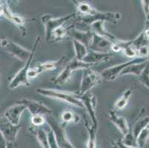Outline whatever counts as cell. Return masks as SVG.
Returning a JSON list of instances; mask_svg holds the SVG:
<instances>
[{
	"mask_svg": "<svg viewBox=\"0 0 149 148\" xmlns=\"http://www.w3.org/2000/svg\"><path fill=\"white\" fill-rule=\"evenodd\" d=\"M77 6L79 19L82 24L90 25L97 21L110 22L116 23L121 18V14L113 12H102L91 6L88 3L79 1H73Z\"/></svg>",
	"mask_w": 149,
	"mask_h": 148,
	"instance_id": "obj_1",
	"label": "cell"
},
{
	"mask_svg": "<svg viewBox=\"0 0 149 148\" xmlns=\"http://www.w3.org/2000/svg\"><path fill=\"white\" fill-rule=\"evenodd\" d=\"M36 92L43 96L55 99L59 101H64L71 106H75L77 108L85 109L83 103L79 99V95L77 93L48 88H37Z\"/></svg>",
	"mask_w": 149,
	"mask_h": 148,
	"instance_id": "obj_2",
	"label": "cell"
},
{
	"mask_svg": "<svg viewBox=\"0 0 149 148\" xmlns=\"http://www.w3.org/2000/svg\"><path fill=\"white\" fill-rule=\"evenodd\" d=\"M40 40H41L40 36H37L36 41H35L34 44L33 46V48L31 50L32 54H31L30 59L25 62V65L23 66L22 68H21V70L15 75V76L10 81V83L8 85L9 89L14 90L18 88V87L21 86V85H25L27 87L30 85V80L28 79V72L30 70V65H31V62L33 60L36 49H37L38 46L40 44Z\"/></svg>",
	"mask_w": 149,
	"mask_h": 148,
	"instance_id": "obj_3",
	"label": "cell"
},
{
	"mask_svg": "<svg viewBox=\"0 0 149 148\" xmlns=\"http://www.w3.org/2000/svg\"><path fill=\"white\" fill-rule=\"evenodd\" d=\"M46 121L50 128L54 131L56 141L59 148H75L70 143L65 131V124H60L53 116H46Z\"/></svg>",
	"mask_w": 149,
	"mask_h": 148,
	"instance_id": "obj_4",
	"label": "cell"
},
{
	"mask_svg": "<svg viewBox=\"0 0 149 148\" xmlns=\"http://www.w3.org/2000/svg\"><path fill=\"white\" fill-rule=\"evenodd\" d=\"M92 65L89 64L85 63L83 61H79L77 59H74L68 62L66 67H65L64 70H62L59 75L55 78L52 79L51 81L53 83L56 85H62L65 84L66 82L69 81L73 74L76 70H86L88 68H90Z\"/></svg>",
	"mask_w": 149,
	"mask_h": 148,
	"instance_id": "obj_5",
	"label": "cell"
},
{
	"mask_svg": "<svg viewBox=\"0 0 149 148\" xmlns=\"http://www.w3.org/2000/svg\"><path fill=\"white\" fill-rule=\"evenodd\" d=\"M76 16V13L67 15L65 16H62L59 18H54L52 15L45 14L41 17L42 22L43 23L45 29V40L48 42H51V36L54 31L57 28L63 26V24L70 19L74 18Z\"/></svg>",
	"mask_w": 149,
	"mask_h": 148,
	"instance_id": "obj_6",
	"label": "cell"
},
{
	"mask_svg": "<svg viewBox=\"0 0 149 148\" xmlns=\"http://www.w3.org/2000/svg\"><path fill=\"white\" fill-rule=\"evenodd\" d=\"M0 44H1V47L5 49L7 52L25 63L30 59L32 54V51L22 47L21 45L9 39L8 38H1Z\"/></svg>",
	"mask_w": 149,
	"mask_h": 148,
	"instance_id": "obj_7",
	"label": "cell"
},
{
	"mask_svg": "<svg viewBox=\"0 0 149 148\" xmlns=\"http://www.w3.org/2000/svg\"><path fill=\"white\" fill-rule=\"evenodd\" d=\"M102 79V74L94 71L91 68L85 70L84 74L81 80L79 91L78 94L82 96L85 93L91 91V90L100 83Z\"/></svg>",
	"mask_w": 149,
	"mask_h": 148,
	"instance_id": "obj_8",
	"label": "cell"
},
{
	"mask_svg": "<svg viewBox=\"0 0 149 148\" xmlns=\"http://www.w3.org/2000/svg\"><path fill=\"white\" fill-rule=\"evenodd\" d=\"M149 61V58H141L138 57L136 59H134L128 62H124V63L120 64V65H116L113 67H111L109 68L105 69L102 73H101L102 78L108 81H113L116 80L118 77L120 76V74L128 66L135 63H142V62H146Z\"/></svg>",
	"mask_w": 149,
	"mask_h": 148,
	"instance_id": "obj_9",
	"label": "cell"
},
{
	"mask_svg": "<svg viewBox=\"0 0 149 148\" xmlns=\"http://www.w3.org/2000/svg\"><path fill=\"white\" fill-rule=\"evenodd\" d=\"M0 8H1L0 9L1 16H4L5 19L11 22L15 25H17L21 31L22 36L26 35V28H25L26 19H25L21 16L13 13L6 1H1Z\"/></svg>",
	"mask_w": 149,
	"mask_h": 148,
	"instance_id": "obj_10",
	"label": "cell"
},
{
	"mask_svg": "<svg viewBox=\"0 0 149 148\" xmlns=\"http://www.w3.org/2000/svg\"><path fill=\"white\" fill-rule=\"evenodd\" d=\"M17 103L24 104L32 116L42 115V116H46L48 115H51L54 113L51 108H48L43 103L35 101V100L28 99L26 98H22V99L17 101Z\"/></svg>",
	"mask_w": 149,
	"mask_h": 148,
	"instance_id": "obj_11",
	"label": "cell"
},
{
	"mask_svg": "<svg viewBox=\"0 0 149 148\" xmlns=\"http://www.w3.org/2000/svg\"><path fill=\"white\" fill-rule=\"evenodd\" d=\"M65 59V56H62L58 60L50 61V62H45L39 64V65H36V67L30 69L29 72H28V79H29V80L33 79L37 77L43 72L56 70L63 63Z\"/></svg>",
	"mask_w": 149,
	"mask_h": 148,
	"instance_id": "obj_12",
	"label": "cell"
},
{
	"mask_svg": "<svg viewBox=\"0 0 149 148\" xmlns=\"http://www.w3.org/2000/svg\"><path fill=\"white\" fill-rule=\"evenodd\" d=\"M79 99L83 103L84 108L88 113L91 119L92 124L97 125L98 120L97 117V113H96V106H97V98L95 95L92 92L89 91L85 93L82 96H79Z\"/></svg>",
	"mask_w": 149,
	"mask_h": 148,
	"instance_id": "obj_13",
	"label": "cell"
},
{
	"mask_svg": "<svg viewBox=\"0 0 149 148\" xmlns=\"http://www.w3.org/2000/svg\"><path fill=\"white\" fill-rule=\"evenodd\" d=\"M20 128H21V124L13 125L5 119V121L1 122L0 124L1 135L4 137L8 143H16Z\"/></svg>",
	"mask_w": 149,
	"mask_h": 148,
	"instance_id": "obj_14",
	"label": "cell"
},
{
	"mask_svg": "<svg viewBox=\"0 0 149 148\" xmlns=\"http://www.w3.org/2000/svg\"><path fill=\"white\" fill-rule=\"evenodd\" d=\"M26 109L27 108L24 104L19 103L13 104L5 110L4 113V118L13 125H19L22 114Z\"/></svg>",
	"mask_w": 149,
	"mask_h": 148,
	"instance_id": "obj_15",
	"label": "cell"
},
{
	"mask_svg": "<svg viewBox=\"0 0 149 148\" xmlns=\"http://www.w3.org/2000/svg\"><path fill=\"white\" fill-rule=\"evenodd\" d=\"M93 33L88 30V31H83L78 30L74 27V24L70 25L69 28L68 36L72 39V40L78 41L79 42L82 43L88 47L90 45L91 42L92 38H93Z\"/></svg>",
	"mask_w": 149,
	"mask_h": 148,
	"instance_id": "obj_16",
	"label": "cell"
},
{
	"mask_svg": "<svg viewBox=\"0 0 149 148\" xmlns=\"http://www.w3.org/2000/svg\"><path fill=\"white\" fill-rule=\"evenodd\" d=\"M113 42L104 37L93 33L91 42L89 45L91 51L99 53H108V51L111 50Z\"/></svg>",
	"mask_w": 149,
	"mask_h": 148,
	"instance_id": "obj_17",
	"label": "cell"
},
{
	"mask_svg": "<svg viewBox=\"0 0 149 148\" xmlns=\"http://www.w3.org/2000/svg\"><path fill=\"white\" fill-rule=\"evenodd\" d=\"M108 117L112 123L114 124L115 126L118 128L123 136H125L129 133L131 129L128 125V121L125 118L122 116H119L115 110H109Z\"/></svg>",
	"mask_w": 149,
	"mask_h": 148,
	"instance_id": "obj_18",
	"label": "cell"
},
{
	"mask_svg": "<svg viewBox=\"0 0 149 148\" xmlns=\"http://www.w3.org/2000/svg\"><path fill=\"white\" fill-rule=\"evenodd\" d=\"M113 54L110 53H99L89 51L88 55L83 59V62L93 66L107 62L111 58Z\"/></svg>",
	"mask_w": 149,
	"mask_h": 148,
	"instance_id": "obj_19",
	"label": "cell"
},
{
	"mask_svg": "<svg viewBox=\"0 0 149 148\" xmlns=\"http://www.w3.org/2000/svg\"><path fill=\"white\" fill-rule=\"evenodd\" d=\"M105 22L104 21H97L91 23V24L89 25V31H91V32L93 33H94V34L99 35V36H102V37L108 39V40L111 41L112 42L114 43L117 40V39H116L113 35H112L111 33H108V31L105 29V27H104Z\"/></svg>",
	"mask_w": 149,
	"mask_h": 148,
	"instance_id": "obj_20",
	"label": "cell"
},
{
	"mask_svg": "<svg viewBox=\"0 0 149 148\" xmlns=\"http://www.w3.org/2000/svg\"><path fill=\"white\" fill-rule=\"evenodd\" d=\"M30 132L36 136L42 148H51L48 139V133L41 127H32L29 129Z\"/></svg>",
	"mask_w": 149,
	"mask_h": 148,
	"instance_id": "obj_21",
	"label": "cell"
},
{
	"mask_svg": "<svg viewBox=\"0 0 149 148\" xmlns=\"http://www.w3.org/2000/svg\"><path fill=\"white\" fill-rule=\"evenodd\" d=\"M149 61L146 62H142V63H135L132 64V65H129L125 69L122 73L120 74L121 76L128 75V74H132V75L136 76H139L141 75V73H143V70L146 67V66L148 64Z\"/></svg>",
	"mask_w": 149,
	"mask_h": 148,
	"instance_id": "obj_22",
	"label": "cell"
},
{
	"mask_svg": "<svg viewBox=\"0 0 149 148\" xmlns=\"http://www.w3.org/2000/svg\"><path fill=\"white\" fill-rule=\"evenodd\" d=\"M148 124L149 116H146V115H143L142 113H141L140 116L137 119V121H136L135 124L133 127V129L131 130L133 135H134V136L135 137L136 139L138 137V135H139V133L142 132V130L146 128Z\"/></svg>",
	"mask_w": 149,
	"mask_h": 148,
	"instance_id": "obj_23",
	"label": "cell"
},
{
	"mask_svg": "<svg viewBox=\"0 0 149 148\" xmlns=\"http://www.w3.org/2000/svg\"><path fill=\"white\" fill-rule=\"evenodd\" d=\"M134 86H131L129 88L125 90L124 93L121 96L120 99L115 102L114 104V109L116 110H122L125 109V107L128 104V101L130 99V97L132 95L133 90H134Z\"/></svg>",
	"mask_w": 149,
	"mask_h": 148,
	"instance_id": "obj_24",
	"label": "cell"
},
{
	"mask_svg": "<svg viewBox=\"0 0 149 148\" xmlns=\"http://www.w3.org/2000/svg\"><path fill=\"white\" fill-rule=\"evenodd\" d=\"M85 127L88 133V138L87 148H97L96 142H97V132L98 128V124L95 125L93 124L91 126L88 122H85Z\"/></svg>",
	"mask_w": 149,
	"mask_h": 148,
	"instance_id": "obj_25",
	"label": "cell"
},
{
	"mask_svg": "<svg viewBox=\"0 0 149 148\" xmlns=\"http://www.w3.org/2000/svg\"><path fill=\"white\" fill-rule=\"evenodd\" d=\"M73 45H74V51H75V58L79 61H83L85 56L88 55L89 51L88 50V47L79 42L78 41L72 40Z\"/></svg>",
	"mask_w": 149,
	"mask_h": 148,
	"instance_id": "obj_26",
	"label": "cell"
},
{
	"mask_svg": "<svg viewBox=\"0 0 149 148\" xmlns=\"http://www.w3.org/2000/svg\"><path fill=\"white\" fill-rule=\"evenodd\" d=\"M69 28H70V26L68 27V28H65L64 26H62L60 28H57L56 31H54V33H52L51 42H59V41L66 39L68 37Z\"/></svg>",
	"mask_w": 149,
	"mask_h": 148,
	"instance_id": "obj_27",
	"label": "cell"
},
{
	"mask_svg": "<svg viewBox=\"0 0 149 148\" xmlns=\"http://www.w3.org/2000/svg\"><path fill=\"white\" fill-rule=\"evenodd\" d=\"M61 118H62V121L63 122V124L65 125L70 124V123L77 124L80 120V118L77 114L70 110H65L62 113Z\"/></svg>",
	"mask_w": 149,
	"mask_h": 148,
	"instance_id": "obj_28",
	"label": "cell"
},
{
	"mask_svg": "<svg viewBox=\"0 0 149 148\" xmlns=\"http://www.w3.org/2000/svg\"><path fill=\"white\" fill-rule=\"evenodd\" d=\"M148 39L149 38L146 36L145 31H143L136 39H134V40H131L132 41V44L134 45V47H135L137 50H139L141 47L149 44Z\"/></svg>",
	"mask_w": 149,
	"mask_h": 148,
	"instance_id": "obj_29",
	"label": "cell"
},
{
	"mask_svg": "<svg viewBox=\"0 0 149 148\" xmlns=\"http://www.w3.org/2000/svg\"><path fill=\"white\" fill-rule=\"evenodd\" d=\"M149 138V124L142 130V132L139 133L136 138V143L139 148H144L146 142Z\"/></svg>",
	"mask_w": 149,
	"mask_h": 148,
	"instance_id": "obj_30",
	"label": "cell"
},
{
	"mask_svg": "<svg viewBox=\"0 0 149 148\" xmlns=\"http://www.w3.org/2000/svg\"><path fill=\"white\" fill-rule=\"evenodd\" d=\"M127 57L129 58H138V50L132 44V41H130V43L123 51Z\"/></svg>",
	"mask_w": 149,
	"mask_h": 148,
	"instance_id": "obj_31",
	"label": "cell"
},
{
	"mask_svg": "<svg viewBox=\"0 0 149 148\" xmlns=\"http://www.w3.org/2000/svg\"><path fill=\"white\" fill-rule=\"evenodd\" d=\"M138 79L142 85L149 89V62L143 73H141V75L138 76Z\"/></svg>",
	"mask_w": 149,
	"mask_h": 148,
	"instance_id": "obj_32",
	"label": "cell"
},
{
	"mask_svg": "<svg viewBox=\"0 0 149 148\" xmlns=\"http://www.w3.org/2000/svg\"><path fill=\"white\" fill-rule=\"evenodd\" d=\"M31 122L33 124V127H41L45 122H47V121H46V117H45V116L36 115V116H32Z\"/></svg>",
	"mask_w": 149,
	"mask_h": 148,
	"instance_id": "obj_33",
	"label": "cell"
},
{
	"mask_svg": "<svg viewBox=\"0 0 149 148\" xmlns=\"http://www.w3.org/2000/svg\"><path fill=\"white\" fill-rule=\"evenodd\" d=\"M138 56L141 58H149V44L143 46L138 50Z\"/></svg>",
	"mask_w": 149,
	"mask_h": 148,
	"instance_id": "obj_34",
	"label": "cell"
},
{
	"mask_svg": "<svg viewBox=\"0 0 149 148\" xmlns=\"http://www.w3.org/2000/svg\"><path fill=\"white\" fill-rule=\"evenodd\" d=\"M113 148H138V147H131L126 146L123 143L122 140H118L113 143Z\"/></svg>",
	"mask_w": 149,
	"mask_h": 148,
	"instance_id": "obj_35",
	"label": "cell"
},
{
	"mask_svg": "<svg viewBox=\"0 0 149 148\" xmlns=\"http://www.w3.org/2000/svg\"><path fill=\"white\" fill-rule=\"evenodd\" d=\"M142 5H143V10H144L145 14H147L149 11V0H144V1H141Z\"/></svg>",
	"mask_w": 149,
	"mask_h": 148,
	"instance_id": "obj_36",
	"label": "cell"
},
{
	"mask_svg": "<svg viewBox=\"0 0 149 148\" xmlns=\"http://www.w3.org/2000/svg\"><path fill=\"white\" fill-rule=\"evenodd\" d=\"M0 148H8V142L5 140L4 137L1 135V142H0Z\"/></svg>",
	"mask_w": 149,
	"mask_h": 148,
	"instance_id": "obj_37",
	"label": "cell"
},
{
	"mask_svg": "<svg viewBox=\"0 0 149 148\" xmlns=\"http://www.w3.org/2000/svg\"><path fill=\"white\" fill-rule=\"evenodd\" d=\"M8 148H18L17 142L16 143H8Z\"/></svg>",
	"mask_w": 149,
	"mask_h": 148,
	"instance_id": "obj_38",
	"label": "cell"
},
{
	"mask_svg": "<svg viewBox=\"0 0 149 148\" xmlns=\"http://www.w3.org/2000/svg\"><path fill=\"white\" fill-rule=\"evenodd\" d=\"M146 25H147V26H149V11H148V13L146 15Z\"/></svg>",
	"mask_w": 149,
	"mask_h": 148,
	"instance_id": "obj_39",
	"label": "cell"
}]
</instances>
